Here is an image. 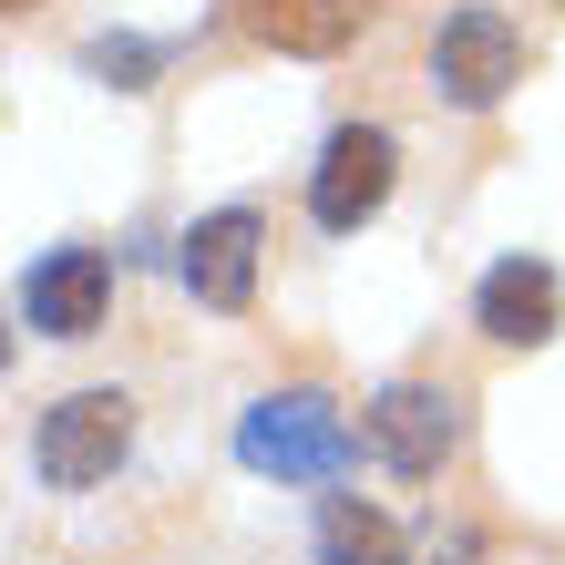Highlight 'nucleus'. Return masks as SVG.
Masks as SVG:
<instances>
[{
	"instance_id": "nucleus-9",
	"label": "nucleus",
	"mask_w": 565,
	"mask_h": 565,
	"mask_svg": "<svg viewBox=\"0 0 565 565\" xmlns=\"http://www.w3.org/2000/svg\"><path fill=\"white\" fill-rule=\"evenodd\" d=\"M237 21L257 31L268 52H298V62H329L360 42V21H371V0H237Z\"/></svg>"
},
{
	"instance_id": "nucleus-11",
	"label": "nucleus",
	"mask_w": 565,
	"mask_h": 565,
	"mask_svg": "<svg viewBox=\"0 0 565 565\" xmlns=\"http://www.w3.org/2000/svg\"><path fill=\"white\" fill-rule=\"evenodd\" d=\"M145 62H154L145 42H93V73H114L124 93H135V83H145Z\"/></svg>"
},
{
	"instance_id": "nucleus-10",
	"label": "nucleus",
	"mask_w": 565,
	"mask_h": 565,
	"mask_svg": "<svg viewBox=\"0 0 565 565\" xmlns=\"http://www.w3.org/2000/svg\"><path fill=\"white\" fill-rule=\"evenodd\" d=\"M319 565H402V524L360 493H329L319 504Z\"/></svg>"
},
{
	"instance_id": "nucleus-6",
	"label": "nucleus",
	"mask_w": 565,
	"mask_h": 565,
	"mask_svg": "<svg viewBox=\"0 0 565 565\" xmlns=\"http://www.w3.org/2000/svg\"><path fill=\"white\" fill-rule=\"evenodd\" d=\"M360 431H371V452H381L402 483H431L462 422H452V391H431V381H391L381 402L360 412Z\"/></svg>"
},
{
	"instance_id": "nucleus-8",
	"label": "nucleus",
	"mask_w": 565,
	"mask_h": 565,
	"mask_svg": "<svg viewBox=\"0 0 565 565\" xmlns=\"http://www.w3.org/2000/svg\"><path fill=\"white\" fill-rule=\"evenodd\" d=\"M473 319H483V340L535 350V340H555V319H565V278L545 268V257H493L483 288H473Z\"/></svg>"
},
{
	"instance_id": "nucleus-3",
	"label": "nucleus",
	"mask_w": 565,
	"mask_h": 565,
	"mask_svg": "<svg viewBox=\"0 0 565 565\" xmlns=\"http://www.w3.org/2000/svg\"><path fill=\"white\" fill-rule=\"evenodd\" d=\"M524 83V42L504 11H452L443 31H431V93L462 114H493L504 93Z\"/></svg>"
},
{
	"instance_id": "nucleus-7",
	"label": "nucleus",
	"mask_w": 565,
	"mask_h": 565,
	"mask_svg": "<svg viewBox=\"0 0 565 565\" xmlns=\"http://www.w3.org/2000/svg\"><path fill=\"white\" fill-rule=\"evenodd\" d=\"M104 298H114V257L104 247H52L42 268L21 278V319L42 340H93L104 329Z\"/></svg>"
},
{
	"instance_id": "nucleus-4",
	"label": "nucleus",
	"mask_w": 565,
	"mask_h": 565,
	"mask_svg": "<svg viewBox=\"0 0 565 565\" xmlns=\"http://www.w3.org/2000/svg\"><path fill=\"white\" fill-rule=\"evenodd\" d=\"M391 135L381 124H340L329 135V154H319V175H309V216L329 226V237H350V226H371L381 206H391Z\"/></svg>"
},
{
	"instance_id": "nucleus-2",
	"label": "nucleus",
	"mask_w": 565,
	"mask_h": 565,
	"mask_svg": "<svg viewBox=\"0 0 565 565\" xmlns=\"http://www.w3.org/2000/svg\"><path fill=\"white\" fill-rule=\"evenodd\" d=\"M124 443H135V402L124 391H73V402H52L42 431H31V462H42V483L52 493H83V483H104Z\"/></svg>"
},
{
	"instance_id": "nucleus-5",
	"label": "nucleus",
	"mask_w": 565,
	"mask_h": 565,
	"mask_svg": "<svg viewBox=\"0 0 565 565\" xmlns=\"http://www.w3.org/2000/svg\"><path fill=\"white\" fill-rule=\"evenodd\" d=\"M257 247H268V226H257V206H216V216H195L185 226V288H195V309H216V319H237L247 298H257Z\"/></svg>"
},
{
	"instance_id": "nucleus-1",
	"label": "nucleus",
	"mask_w": 565,
	"mask_h": 565,
	"mask_svg": "<svg viewBox=\"0 0 565 565\" xmlns=\"http://www.w3.org/2000/svg\"><path fill=\"white\" fill-rule=\"evenodd\" d=\"M237 462L278 473V483H340L360 462V431L340 422L329 391H268V402L237 412Z\"/></svg>"
}]
</instances>
